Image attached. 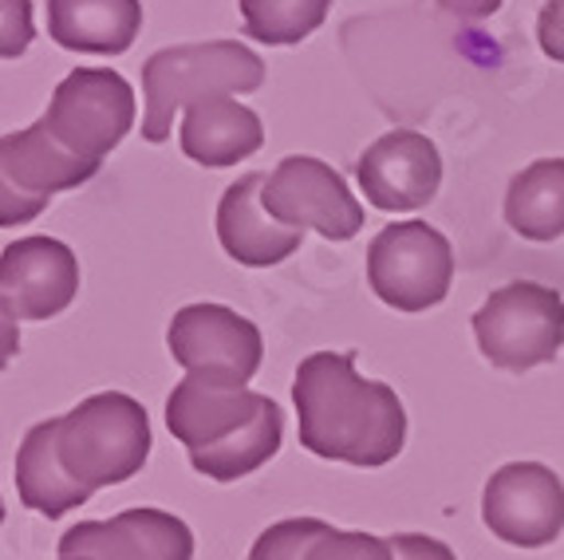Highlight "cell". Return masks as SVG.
Wrapping results in <instances>:
<instances>
[{"instance_id":"6da1fadb","label":"cell","mask_w":564,"mask_h":560,"mask_svg":"<svg viewBox=\"0 0 564 560\" xmlns=\"http://www.w3.org/2000/svg\"><path fill=\"white\" fill-rule=\"evenodd\" d=\"M151 419L139 399L104 391L20 439L17 494L32 514L59 521L99 489L131 482L151 457Z\"/></svg>"},{"instance_id":"7a4b0ae2","label":"cell","mask_w":564,"mask_h":560,"mask_svg":"<svg viewBox=\"0 0 564 560\" xmlns=\"http://www.w3.org/2000/svg\"><path fill=\"white\" fill-rule=\"evenodd\" d=\"M301 446L328 462L379 470L406 442V411L387 384L356 371V352H312L292 379Z\"/></svg>"},{"instance_id":"3957f363","label":"cell","mask_w":564,"mask_h":560,"mask_svg":"<svg viewBox=\"0 0 564 560\" xmlns=\"http://www.w3.org/2000/svg\"><path fill=\"white\" fill-rule=\"evenodd\" d=\"M166 427L186 446L189 466L214 482L261 470L284 442V414L269 395L217 387L186 375L166 399Z\"/></svg>"},{"instance_id":"277c9868","label":"cell","mask_w":564,"mask_h":560,"mask_svg":"<svg viewBox=\"0 0 564 560\" xmlns=\"http://www.w3.org/2000/svg\"><path fill=\"white\" fill-rule=\"evenodd\" d=\"M264 60L237 40H206V44H174L154 52L142 64V139L166 142L174 131V115L209 95L261 91Z\"/></svg>"},{"instance_id":"5b68a950","label":"cell","mask_w":564,"mask_h":560,"mask_svg":"<svg viewBox=\"0 0 564 560\" xmlns=\"http://www.w3.org/2000/svg\"><path fill=\"white\" fill-rule=\"evenodd\" d=\"M474 336L489 364L509 375L553 364L564 344V297L536 280H509L474 312Z\"/></svg>"},{"instance_id":"8992f818","label":"cell","mask_w":564,"mask_h":560,"mask_svg":"<svg viewBox=\"0 0 564 560\" xmlns=\"http://www.w3.org/2000/svg\"><path fill=\"white\" fill-rule=\"evenodd\" d=\"M131 84L111 67H76L59 79L52 91V104L44 111V127L56 142H64L72 154L104 162L134 127Z\"/></svg>"},{"instance_id":"52a82bcc","label":"cell","mask_w":564,"mask_h":560,"mask_svg":"<svg viewBox=\"0 0 564 560\" xmlns=\"http://www.w3.org/2000/svg\"><path fill=\"white\" fill-rule=\"evenodd\" d=\"M367 280L395 312H426L451 292L454 249L434 225L395 222L367 245Z\"/></svg>"},{"instance_id":"ba28073f","label":"cell","mask_w":564,"mask_h":560,"mask_svg":"<svg viewBox=\"0 0 564 560\" xmlns=\"http://www.w3.org/2000/svg\"><path fill=\"white\" fill-rule=\"evenodd\" d=\"M99 170L104 162L72 154L47 134L44 122L9 131L0 139V225L32 222L52 197L91 182Z\"/></svg>"},{"instance_id":"9c48e42d","label":"cell","mask_w":564,"mask_h":560,"mask_svg":"<svg viewBox=\"0 0 564 560\" xmlns=\"http://www.w3.org/2000/svg\"><path fill=\"white\" fill-rule=\"evenodd\" d=\"M166 347L182 371L217 387H249L264 359L261 327L226 304H186L174 312Z\"/></svg>"},{"instance_id":"30bf717a","label":"cell","mask_w":564,"mask_h":560,"mask_svg":"<svg viewBox=\"0 0 564 560\" xmlns=\"http://www.w3.org/2000/svg\"><path fill=\"white\" fill-rule=\"evenodd\" d=\"M264 209L292 229H316L328 241H351L364 229V206L339 170L312 154H289L264 177Z\"/></svg>"},{"instance_id":"8fae6325","label":"cell","mask_w":564,"mask_h":560,"mask_svg":"<svg viewBox=\"0 0 564 560\" xmlns=\"http://www.w3.org/2000/svg\"><path fill=\"white\" fill-rule=\"evenodd\" d=\"M481 521L498 541L545 549L564 532V482L541 462H509L486 482Z\"/></svg>"},{"instance_id":"7c38bea8","label":"cell","mask_w":564,"mask_h":560,"mask_svg":"<svg viewBox=\"0 0 564 560\" xmlns=\"http://www.w3.org/2000/svg\"><path fill=\"white\" fill-rule=\"evenodd\" d=\"M79 261L56 237H20L0 252V312L4 324L52 320L76 300Z\"/></svg>"},{"instance_id":"4fadbf2b","label":"cell","mask_w":564,"mask_h":560,"mask_svg":"<svg viewBox=\"0 0 564 560\" xmlns=\"http://www.w3.org/2000/svg\"><path fill=\"white\" fill-rule=\"evenodd\" d=\"M56 560H194V532L166 509H122L111 521L72 525Z\"/></svg>"},{"instance_id":"5bb4252c","label":"cell","mask_w":564,"mask_h":560,"mask_svg":"<svg viewBox=\"0 0 564 560\" xmlns=\"http://www.w3.org/2000/svg\"><path fill=\"white\" fill-rule=\"evenodd\" d=\"M356 182L364 197L383 214H411L434 202L443 186V154L426 134L391 131L359 154Z\"/></svg>"},{"instance_id":"9a60e30c","label":"cell","mask_w":564,"mask_h":560,"mask_svg":"<svg viewBox=\"0 0 564 560\" xmlns=\"http://www.w3.org/2000/svg\"><path fill=\"white\" fill-rule=\"evenodd\" d=\"M264 177L269 174H241L217 202V241L237 265L249 269L289 261L304 241V229L281 225L264 209Z\"/></svg>"},{"instance_id":"2e32d148","label":"cell","mask_w":564,"mask_h":560,"mask_svg":"<svg viewBox=\"0 0 564 560\" xmlns=\"http://www.w3.org/2000/svg\"><path fill=\"white\" fill-rule=\"evenodd\" d=\"M264 147V127L257 111L237 104L234 95H209L186 107L182 119V154L209 170L237 166Z\"/></svg>"},{"instance_id":"e0dca14e","label":"cell","mask_w":564,"mask_h":560,"mask_svg":"<svg viewBox=\"0 0 564 560\" xmlns=\"http://www.w3.org/2000/svg\"><path fill=\"white\" fill-rule=\"evenodd\" d=\"M139 29V0H47V36L67 52L122 56Z\"/></svg>"},{"instance_id":"ac0fdd59","label":"cell","mask_w":564,"mask_h":560,"mask_svg":"<svg viewBox=\"0 0 564 560\" xmlns=\"http://www.w3.org/2000/svg\"><path fill=\"white\" fill-rule=\"evenodd\" d=\"M506 222L525 241L564 237V159H536L506 190Z\"/></svg>"},{"instance_id":"d6986e66","label":"cell","mask_w":564,"mask_h":560,"mask_svg":"<svg viewBox=\"0 0 564 560\" xmlns=\"http://www.w3.org/2000/svg\"><path fill=\"white\" fill-rule=\"evenodd\" d=\"M332 12V0H241L245 36L269 47L308 40Z\"/></svg>"},{"instance_id":"ffe728a7","label":"cell","mask_w":564,"mask_h":560,"mask_svg":"<svg viewBox=\"0 0 564 560\" xmlns=\"http://www.w3.org/2000/svg\"><path fill=\"white\" fill-rule=\"evenodd\" d=\"M321 529V517H289L269 525L249 549V560H308V545Z\"/></svg>"},{"instance_id":"44dd1931","label":"cell","mask_w":564,"mask_h":560,"mask_svg":"<svg viewBox=\"0 0 564 560\" xmlns=\"http://www.w3.org/2000/svg\"><path fill=\"white\" fill-rule=\"evenodd\" d=\"M308 560H391V541H383L376 532L332 529L324 521V529L308 545Z\"/></svg>"},{"instance_id":"7402d4cb","label":"cell","mask_w":564,"mask_h":560,"mask_svg":"<svg viewBox=\"0 0 564 560\" xmlns=\"http://www.w3.org/2000/svg\"><path fill=\"white\" fill-rule=\"evenodd\" d=\"M387 541H391V560H458L451 545L423 537V532H395Z\"/></svg>"},{"instance_id":"603a6c76","label":"cell","mask_w":564,"mask_h":560,"mask_svg":"<svg viewBox=\"0 0 564 560\" xmlns=\"http://www.w3.org/2000/svg\"><path fill=\"white\" fill-rule=\"evenodd\" d=\"M536 44L549 60L564 64V0H545V9L536 17Z\"/></svg>"},{"instance_id":"cb8c5ba5","label":"cell","mask_w":564,"mask_h":560,"mask_svg":"<svg viewBox=\"0 0 564 560\" xmlns=\"http://www.w3.org/2000/svg\"><path fill=\"white\" fill-rule=\"evenodd\" d=\"M32 40L29 0H4V56H20Z\"/></svg>"},{"instance_id":"d4e9b609","label":"cell","mask_w":564,"mask_h":560,"mask_svg":"<svg viewBox=\"0 0 564 560\" xmlns=\"http://www.w3.org/2000/svg\"><path fill=\"white\" fill-rule=\"evenodd\" d=\"M506 0H438V9H446L458 20H486L501 9Z\"/></svg>"}]
</instances>
